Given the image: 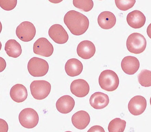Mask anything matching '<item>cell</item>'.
I'll list each match as a JSON object with an SVG mask.
<instances>
[{
  "label": "cell",
  "instance_id": "cell-1",
  "mask_svg": "<svg viewBox=\"0 0 151 132\" xmlns=\"http://www.w3.org/2000/svg\"><path fill=\"white\" fill-rule=\"evenodd\" d=\"M64 21L71 33L76 36L83 34L89 27V20L87 17L74 10L67 12Z\"/></svg>",
  "mask_w": 151,
  "mask_h": 132
},
{
  "label": "cell",
  "instance_id": "cell-2",
  "mask_svg": "<svg viewBox=\"0 0 151 132\" xmlns=\"http://www.w3.org/2000/svg\"><path fill=\"white\" fill-rule=\"evenodd\" d=\"M99 83L103 89L108 92H113L118 88L119 79L118 75L114 71L106 70L101 73Z\"/></svg>",
  "mask_w": 151,
  "mask_h": 132
},
{
  "label": "cell",
  "instance_id": "cell-3",
  "mask_svg": "<svg viewBox=\"0 0 151 132\" xmlns=\"http://www.w3.org/2000/svg\"><path fill=\"white\" fill-rule=\"evenodd\" d=\"M126 45L127 49L130 52L139 54L145 50L147 41L142 35L138 33H133L128 37Z\"/></svg>",
  "mask_w": 151,
  "mask_h": 132
},
{
  "label": "cell",
  "instance_id": "cell-4",
  "mask_svg": "<svg viewBox=\"0 0 151 132\" xmlns=\"http://www.w3.org/2000/svg\"><path fill=\"white\" fill-rule=\"evenodd\" d=\"M30 74L34 77H42L47 74L49 65L46 60L37 57H33L29 61L27 66Z\"/></svg>",
  "mask_w": 151,
  "mask_h": 132
},
{
  "label": "cell",
  "instance_id": "cell-5",
  "mask_svg": "<svg viewBox=\"0 0 151 132\" xmlns=\"http://www.w3.org/2000/svg\"><path fill=\"white\" fill-rule=\"evenodd\" d=\"M30 89L33 98L37 100H41L45 99L49 95L51 85L46 81L35 80L31 83Z\"/></svg>",
  "mask_w": 151,
  "mask_h": 132
},
{
  "label": "cell",
  "instance_id": "cell-6",
  "mask_svg": "<svg viewBox=\"0 0 151 132\" xmlns=\"http://www.w3.org/2000/svg\"><path fill=\"white\" fill-rule=\"evenodd\" d=\"M19 120L22 127L27 129H32L36 127L39 123V115L33 108H26L20 113Z\"/></svg>",
  "mask_w": 151,
  "mask_h": 132
},
{
  "label": "cell",
  "instance_id": "cell-7",
  "mask_svg": "<svg viewBox=\"0 0 151 132\" xmlns=\"http://www.w3.org/2000/svg\"><path fill=\"white\" fill-rule=\"evenodd\" d=\"M36 30L32 23L25 21L21 23L16 28L17 36L21 41L28 42L32 40L36 35Z\"/></svg>",
  "mask_w": 151,
  "mask_h": 132
},
{
  "label": "cell",
  "instance_id": "cell-8",
  "mask_svg": "<svg viewBox=\"0 0 151 132\" xmlns=\"http://www.w3.org/2000/svg\"><path fill=\"white\" fill-rule=\"evenodd\" d=\"M33 51L37 55L49 57L53 54L54 47L47 38L42 37L38 39L34 43Z\"/></svg>",
  "mask_w": 151,
  "mask_h": 132
},
{
  "label": "cell",
  "instance_id": "cell-9",
  "mask_svg": "<svg viewBox=\"0 0 151 132\" xmlns=\"http://www.w3.org/2000/svg\"><path fill=\"white\" fill-rule=\"evenodd\" d=\"M49 35L54 42L58 44H64L68 41V33L62 25L56 24L52 25L49 29Z\"/></svg>",
  "mask_w": 151,
  "mask_h": 132
},
{
  "label": "cell",
  "instance_id": "cell-10",
  "mask_svg": "<svg viewBox=\"0 0 151 132\" xmlns=\"http://www.w3.org/2000/svg\"><path fill=\"white\" fill-rule=\"evenodd\" d=\"M147 105L145 98L142 96H134L130 100L128 107L130 113L134 116L141 115L145 110Z\"/></svg>",
  "mask_w": 151,
  "mask_h": 132
},
{
  "label": "cell",
  "instance_id": "cell-11",
  "mask_svg": "<svg viewBox=\"0 0 151 132\" xmlns=\"http://www.w3.org/2000/svg\"><path fill=\"white\" fill-rule=\"evenodd\" d=\"M70 89L73 95L77 97L82 98L85 97L89 93L90 87L86 81L78 79L72 82Z\"/></svg>",
  "mask_w": 151,
  "mask_h": 132
},
{
  "label": "cell",
  "instance_id": "cell-12",
  "mask_svg": "<svg viewBox=\"0 0 151 132\" xmlns=\"http://www.w3.org/2000/svg\"><path fill=\"white\" fill-rule=\"evenodd\" d=\"M96 51L95 45L89 40L81 41L77 46V52L79 57L83 59H90L94 55Z\"/></svg>",
  "mask_w": 151,
  "mask_h": 132
},
{
  "label": "cell",
  "instance_id": "cell-13",
  "mask_svg": "<svg viewBox=\"0 0 151 132\" xmlns=\"http://www.w3.org/2000/svg\"><path fill=\"white\" fill-rule=\"evenodd\" d=\"M121 66L126 74L132 75L135 74L139 70L140 63L136 57L128 56L124 58L122 61Z\"/></svg>",
  "mask_w": 151,
  "mask_h": 132
},
{
  "label": "cell",
  "instance_id": "cell-14",
  "mask_svg": "<svg viewBox=\"0 0 151 132\" xmlns=\"http://www.w3.org/2000/svg\"><path fill=\"white\" fill-rule=\"evenodd\" d=\"M127 24L132 28L139 29L145 24L146 18L141 12L135 10L127 14Z\"/></svg>",
  "mask_w": 151,
  "mask_h": 132
},
{
  "label": "cell",
  "instance_id": "cell-15",
  "mask_svg": "<svg viewBox=\"0 0 151 132\" xmlns=\"http://www.w3.org/2000/svg\"><path fill=\"white\" fill-rule=\"evenodd\" d=\"M75 105L74 100L68 95L63 96L59 98L56 104L57 110L63 114H68L72 112Z\"/></svg>",
  "mask_w": 151,
  "mask_h": 132
},
{
  "label": "cell",
  "instance_id": "cell-16",
  "mask_svg": "<svg viewBox=\"0 0 151 132\" xmlns=\"http://www.w3.org/2000/svg\"><path fill=\"white\" fill-rule=\"evenodd\" d=\"M91 117L87 112L84 110L78 111L73 115L72 124L76 128L79 130L84 129L89 125Z\"/></svg>",
  "mask_w": 151,
  "mask_h": 132
},
{
  "label": "cell",
  "instance_id": "cell-17",
  "mask_svg": "<svg viewBox=\"0 0 151 132\" xmlns=\"http://www.w3.org/2000/svg\"><path fill=\"white\" fill-rule=\"evenodd\" d=\"M109 96L101 92H96L90 97L89 102L91 105L96 110H101L106 107L109 103Z\"/></svg>",
  "mask_w": 151,
  "mask_h": 132
},
{
  "label": "cell",
  "instance_id": "cell-18",
  "mask_svg": "<svg viewBox=\"0 0 151 132\" xmlns=\"http://www.w3.org/2000/svg\"><path fill=\"white\" fill-rule=\"evenodd\" d=\"M116 21L114 14L109 11L102 12L98 18V22L99 26L105 30L112 28L116 24Z\"/></svg>",
  "mask_w": 151,
  "mask_h": 132
},
{
  "label": "cell",
  "instance_id": "cell-19",
  "mask_svg": "<svg viewBox=\"0 0 151 132\" xmlns=\"http://www.w3.org/2000/svg\"><path fill=\"white\" fill-rule=\"evenodd\" d=\"M65 69L69 76L74 77L81 74L83 70V66L79 60L72 58L67 61L65 65Z\"/></svg>",
  "mask_w": 151,
  "mask_h": 132
},
{
  "label": "cell",
  "instance_id": "cell-20",
  "mask_svg": "<svg viewBox=\"0 0 151 132\" xmlns=\"http://www.w3.org/2000/svg\"><path fill=\"white\" fill-rule=\"evenodd\" d=\"M10 95L12 100L17 103L24 102L28 97V91L24 85L17 84L12 87Z\"/></svg>",
  "mask_w": 151,
  "mask_h": 132
},
{
  "label": "cell",
  "instance_id": "cell-21",
  "mask_svg": "<svg viewBox=\"0 0 151 132\" xmlns=\"http://www.w3.org/2000/svg\"><path fill=\"white\" fill-rule=\"evenodd\" d=\"M5 50L8 56L14 58L19 57L22 52L20 44L14 39H10L7 41L5 44Z\"/></svg>",
  "mask_w": 151,
  "mask_h": 132
},
{
  "label": "cell",
  "instance_id": "cell-22",
  "mask_svg": "<svg viewBox=\"0 0 151 132\" xmlns=\"http://www.w3.org/2000/svg\"><path fill=\"white\" fill-rule=\"evenodd\" d=\"M127 122L120 118H116L111 121L109 123L108 129L109 132L124 131Z\"/></svg>",
  "mask_w": 151,
  "mask_h": 132
},
{
  "label": "cell",
  "instance_id": "cell-23",
  "mask_svg": "<svg viewBox=\"0 0 151 132\" xmlns=\"http://www.w3.org/2000/svg\"><path fill=\"white\" fill-rule=\"evenodd\" d=\"M138 80L142 87H151V71L146 69L142 70L138 75Z\"/></svg>",
  "mask_w": 151,
  "mask_h": 132
},
{
  "label": "cell",
  "instance_id": "cell-24",
  "mask_svg": "<svg viewBox=\"0 0 151 132\" xmlns=\"http://www.w3.org/2000/svg\"><path fill=\"white\" fill-rule=\"evenodd\" d=\"M73 4L75 7L86 12L91 11L94 6L93 0H73Z\"/></svg>",
  "mask_w": 151,
  "mask_h": 132
},
{
  "label": "cell",
  "instance_id": "cell-25",
  "mask_svg": "<svg viewBox=\"0 0 151 132\" xmlns=\"http://www.w3.org/2000/svg\"><path fill=\"white\" fill-rule=\"evenodd\" d=\"M115 5L122 11H126L133 7L136 0H115Z\"/></svg>",
  "mask_w": 151,
  "mask_h": 132
},
{
  "label": "cell",
  "instance_id": "cell-26",
  "mask_svg": "<svg viewBox=\"0 0 151 132\" xmlns=\"http://www.w3.org/2000/svg\"><path fill=\"white\" fill-rule=\"evenodd\" d=\"M17 0H0L1 7L6 11H9L16 7Z\"/></svg>",
  "mask_w": 151,
  "mask_h": 132
},
{
  "label": "cell",
  "instance_id": "cell-27",
  "mask_svg": "<svg viewBox=\"0 0 151 132\" xmlns=\"http://www.w3.org/2000/svg\"><path fill=\"white\" fill-rule=\"evenodd\" d=\"M88 132H105V131L102 127L100 126L96 125L90 128Z\"/></svg>",
  "mask_w": 151,
  "mask_h": 132
},
{
  "label": "cell",
  "instance_id": "cell-28",
  "mask_svg": "<svg viewBox=\"0 0 151 132\" xmlns=\"http://www.w3.org/2000/svg\"><path fill=\"white\" fill-rule=\"evenodd\" d=\"M1 120L3 123V124H2V123L1 122V124L3 125L4 126L3 128L1 129V131L2 129H4L3 132H7L8 130V125L7 123L5 120H3V119H1Z\"/></svg>",
  "mask_w": 151,
  "mask_h": 132
},
{
  "label": "cell",
  "instance_id": "cell-29",
  "mask_svg": "<svg viewBox=\"0 0 151 132\" xmlns=\"http://www.w3.org/2000/svg\"><path fill=\"white\" fill-rule=\"evenodd\" d=\"M147 33L148 37L151 39V23L149 25L147 29Z\"/></svg>",
  "mask_w": 151,
  "mask_h": 132
},
{
  "label": "cell",
  "instance_id": "cell-30",
  "mask_svg": "<svg viewBox=\"0 0 151 132\" xmlns=\"http://www.w3.org/2000/svg\"><path fill=\"white\" fill-rule=\"evenodd\" d=\"M50 2L53 4H58L62 2L63 0H48Z\"/></svg>",
  "mask_w": 151,
  "mask_h": 132
},
{
  "label": "cell",
  "instance_id": "cell-31",
  "mask_svg": "<svg viewBox=\"0 0 151 132\" xmlns=\"http://www.w3.org/2000/svg\"><path fill=\"white\" fill-rule=\"evenodd\" d=\"M150 105L151 106V97L150 98Z\"/></svg>",
  "mask_w": 151,
  "mask_h": 132
},
{
  "label": "cell",
  "instance_id": "cell-32",
  "mask_svg": "<svg viewBox=\"0 0 151 132\" xmlns=\"http://www.w3.org/2000/svg\"><path fill=\"white\" fill-rule=\"evenodd\" d=\"M99 1H102V0H99Z\"/></svg>",
  "mask_w": 151,
  "mask_h": 132
}]
</instances>
